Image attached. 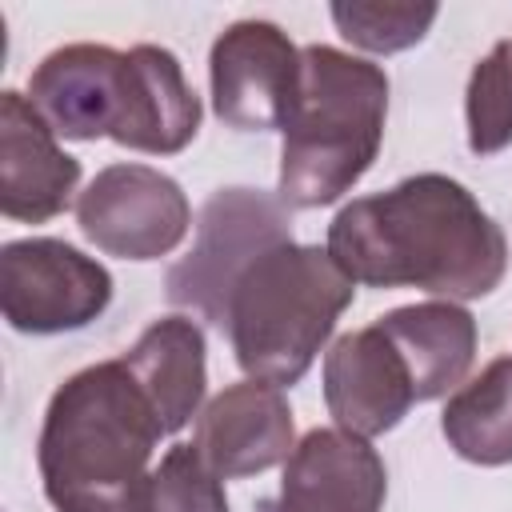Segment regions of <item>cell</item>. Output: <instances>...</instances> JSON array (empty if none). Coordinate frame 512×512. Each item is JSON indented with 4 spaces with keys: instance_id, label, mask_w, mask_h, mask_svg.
<instances>
[{
    "instance_id": "obj_15",
    "label": "cell",
    "mask_w": 512,
    "mask_h": 512,
    "mask_svg": "<svg viewBox=\"0 0 512 512\" xmlns=\"http://www.w3.org/2000/svg\"><path fill=\"white\" fill-rule=\"evenodd\" d=\"M200 128V100L184 80L180 60L168 48L136 44L128 52V108L116 144L172 156Z\"/></svg>"
},
{
    "instance_id": "obj_7",
    "label": "cell",
    "mask_w": 512,
    "mask_h": 512,
    "mask_svg": "<svg viewBox=\"0 0 512 512\" xmlns=\"http://www.w3.org/2000/svg\"><path fill=\"white\" fill-rule=\"evenodd\" d=\"M80 232L108 256L160 260L192 224L184 188L148 164H108L76 200Z\"/></svg>"
},
{
    "instance_id": "obj_1",
    "label": "cell",
    "mask_w": 512,
    "mask_h": 512,
    "mask_svg": "<svg viewBox=\"0 0 512 512\" xmlns=\"http://www.w3.org/2000/svg\"><path fill=\"white\" fill-rule=\"evenodd\" d=\"M328 256L352 284L476 300L504 280L508 240L460 180L420 172L344 204L328 224Z\"/></svg>"
},
{
    "instance_id": "obj_19",
    "label": "cell",
    "mask_w": 512,
    "mask_h": 512,
    "mask_svg": "<svg viewBox=\"0 0 512 512\" xmlns=\"http://www.w3.org/2000/svg\"><path fill=\"white\" fill-rule=\"evenodd\" d=\"M436 4H332V20L344 40L364 52H400L424 40L436 20Z\"/></svg>"
},
{
    "instance_id": "obj_9",
    "label": "cell",
    "mask_w": 512,
    "mask_h": 512,
    "mask_svg": "<svg viewBox=\"0 0 512 512\" xmlns=\"http://www.w3.org/2000/svg\"><path fill=\"white\" fill-rule=\"evenodd\" d=\"M28 104L64 140H116L128 108V52L108 44L48 52L28 76Z\"/></svg>"
},
{
    "instance_id": "obj_12",
    "label": "cell",
    "mask_w": 512,
    "mask_h": 512,
    "mask_svg": "<svg viewBox=\"0 0 512 512\" xmlns=\"http://www.w3.org/2000/svg\"><path fill=\"white\" fill-rule=\"evenodd\" d=\"M388 472L364 436L312 428L284 460V480L268 512H380Z\"/></svg>"
},
{
    "instance_id": "obj_5",
    "label": "cell",
    "mask_w": 512,
    "mask_h": 512,
    "mask_svg": "<svg viewBox=\"0 0 512 512\" xmlns=\"http://www.w3.org/2000/svg\"><path fill=\"white\" fill-rule=\"evenodd\" d=\"M288 240L292 232L284 200L252 188H220L200 212L188 260L168 272V300L224 328L228 296L244 268Z\"/></svg>"
},
{
    "instance_id": "obj_20",
    "label": "cell",
    "mask_w": 512,
    "mask_h": 512,
    "mask_svg": "<svg viewBox=\"0 0 512 512\" xmlns=\"http://www.w3.org/2000/svg\"><path fill=\"white\" fill-rule=\"evenodd\" d=\"M148 512H228L220 476L192 444H172L152 468Z\"/></svg>"
},
{
    "instance_id": "obj_8",
    "label": "cell",
    "mask_w": 512,
    "mask_h": 512,
    "mask_svg": "<svg viewBox=\"0 0 512 512\" xmlns=\"http://www.w3.org/2000/svg\"><path fill=\"white\" fill-rule=\"evenodd\" d=\"M212 112L240 132H272L288 124L300 96V48L268 20H236L208 56Z\"/></svg>"
},
{
    "instance_id": "obj_2",
    "label": "cell",
    "mask_w": 512,
    "mask_h": 512,
    "mask_svg": "<svg viewBox=\"0 0 512 512\" xmlns=\"http://www.w3.org/2000/svg\"><path fill=\"white\" fill-rule=\"evenodd\" d=\"M164 424L124 360L68 376L44 412L36 464L56 512H148Z\"/></svg>"
},
{
    "instance_id": "obj_13",
    "label": "cell",
    "mask_w": 512,
    "mask_h": 512,
    "mask_svg": "<svg viewBox=\"0 0 512 512\" xmlns=\"http://www.w3.org/2000/svg\"><path fill=\"white\" fill-rule=\"evenodd\" d=\"M80 160L56 144V132L20 92L0 96V212L20 224H44L72 204Z\"/></svg>"
},
{
    "instance_id": "obj_16",
    "label": "cell",
    "mask_w": 512,
    "mask_h": 512,
    "mask_svg": "<svg viewBox=\"0 0 512 512\" xmlns=\"http://www.w3.org/2000/svg\"><path fill=\"white\" fill-rule=\"evenodd\" d=\"M120 360L148 396V404L156 408L164 432H180L196 416L208 384L204 332L196 320L188 316L152 320Z\"/></svg>"
},
{
    "instance_id": "obj_3",
    "label": "cell",
    "mask_w": 512,
    "mask_h": 512,
    "mask_svg": "<svg viewBox=\"0 0 512 512\" xmlns=\"http://www.w3.org/2000/svg\"><path fill=\"white\" fill-rule=\"evenodd\" d=\"M388 116L380 64L328 44L300 52V96L284 124L280 200L288 208L336 204L376 160Z\"/></svg>"
},
{
    "instance_id": "obj_17",
    "label": "cell",
    "mask_w": 512,
    "mask_h": 512,
    "mask_svg": "<svg viewBox=\"0 0 512 512\" xmlns=\"http://www.w3.org/2000/svg\"><path fill=\"white\" fill-rule=\"evenodd\" d=\"M456 456L496 468L512 464V356L492 360L476 380L460 384L440 416Z\"/></svg>"
},
{
    "instance_id": "obj_10",
    "label": "cell",
    "mask_w": 512,
    "mask_h": 512,
    "mask_svg": "<svg viewBox=\"0 0 512 512\" xmlns=\"http://www.w3.org/2000/svg\"><path fill=\"white\" fill-rule=\"evenodd\" d=\"M192 448L220 480H240L284 464L296 448L284 388L264 380L228 384L196 412Z\"/></svg>"
},
{
    "instance_id": "obj_14",
    "label": "cell",
    "mask_w": 512,
    "mask_h": 512,
    "mask_svg": "<svg viewBox=\"0 0 512 512\" xmlns=\"http://www.w3.org/2000/svg\"><path fill=\"white\" fill-rule=\"evenodd\" d=\"M376 328L404 356L416 404L456 392L476 360V320L456 300H424V304L392 308L376 320Z\"/></svg>"
},
{
    "instance_id": "obj_6",
    "label": "cell",
    "mask_w": 512,
    "mask_h": 512,
    "mask_svg": "<svg viewBox=\"0 0 512 512\" xmlns=\"http://www.w3.org/2000/svg\"><path fill=\"white\" fill-rule=\"evenodd\" d=\"M112 300L100 260L48 236L12 240L0 252V312L16 332L52 336L92 324Z\"/></svg>"
},
{
    "instance_id": "obj_4",
    "label": "cell",
    "mask_w": 512,
    "mask_h": 512,
    "mask_svg": "<svg viewBox=\"0 0 512 512\" xmlns=\"http://www.w3.org/2000/svg\"><path fill=\"white\" fill-rule=\"evenodd\" d=\"M356 284L312 244H276L256 256L228 296V336L248 380L292 388L332 336Z\"/></svg>"
},
{
    "instance_id": "obj_18",
    "label": "cell",
    "mask_w": 512,
    "mask_h": 512,
    "mask_svg": "<svg viewBox=\"0 0 512 512\" xmlns=\"http://www.w3.org/2000/svg\"><path fill=\"white\" fill-rule=\"evenodd\" d=\"M464 116L468 148L476 156H492L512 144V40H496L492 52L472 68Z\"/></svg>"
},
{
    "instance_id": "obj_11",
    "label": "cell",
    "mask_w": 512,
    "mask_h": 512,
    "mask_svg": "<svg viewBox=\"0 0 512 512\" xmlns=\"http://www.w3.org/2000/svg\"><path fill=\"white\" fill-rule=\"evenodd\" d=\"M324 404L336 416V428L364 440L392 432L416 404L408 364L376 324L344 332L328 348Z\"/></svg>"
}]
</instances>
